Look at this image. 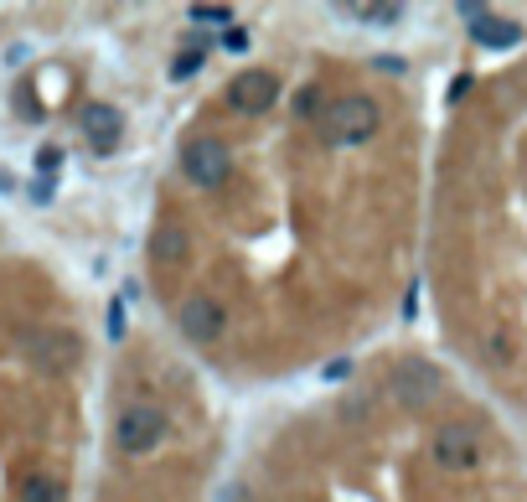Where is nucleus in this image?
Instances as JSON below:
<instances>
[{
  "label": "nucleus",
  "mask_w": 527,
  "mask_h": 502,
  "mask_svg": "<svg viewBox=\"0 0 527 502\" xmlns=\"http://www.w3.org/2000/svg\"><path fill=\"white\" fill-rule=\"evenodd\" d=\"M378 125H383L378 104L362 99V94H347V99H336V104L321 109V140L341 145V151H347V145H367L372 135H378Z\"/></svg>",
  "instance_id": "nucleus-1"
},
{
  "label": "nucleus",
  "mask_w": 527,
  "mask_h": 502,
  "mask_svg": "<svg viewBox=\"0 0 527 502\" xmlns=\"http://www.w3.org/2000/svg\"><path fill=\"white\" fill-rule=\"evenodd\" d=\"M21 352L31 358V368L62 378V373H73V368L83 363V337L68 332V327H31V332L21 337Z\"/></svg>",
  "instance_id": "nucleus-2"
},
{
  "label": "nucleus",
  "mask_w": 527,
  "mask_h": 502,
  "mask_svg": "<svg viewBox=\"0 0 527 502\" xmlns=\"http://www.w3.org/2000/svg\"><path fill=\"white\" fill-rule=\"evenodd\" d=\"M440 389H445V373L434 368L429 358H398L393 373H388V394L398 404H409V409L434 404V399H440Z\"/></svg>",
  "instance_id": "nucleus-3"
},
{
  "label": "nucleus",
  "mask_w": 527,
  "mask_h": 502,
  "mask_svg": "<svg viewBox=\"0 0 527 502\" xmlns=\"http://www.w3.org/2000/svg\"><path fill=\"white\" fill-rule=\"evenodd\" d=\"M166 415L155 404H130L124 415L114 420V440H119V451H130V456H145V451H155L166 440Z\"/></svg>",
  "instance_id": "nucleus-4"
},
{
  "label": "nucleus",
  "mask_w": 527,
  "mask_h": 502,
  "mask_svg": "<svg viewBox=\"0 0 527 502\" xmlns=\"http://www.w3.org/2000/svg\"><path fill=\"white\" fill-rule=\"evenodd\" d=\"M181 171H186V182L192 187H223L228 182V171H233V161H228V145L223 140H192L181 151Z\"/></svg>",
  "instance_id": "nucleus-5"
},
{
  "label": "nucleus",
  "mask_w": 527,
  "mask_h": 502,
  "mask_svg": "<svg viewBox=\"0 0 527 502\" xmlns=\"http://www.w3.org/2000/svg\"><path fill=\"white\" fill-rule=\"evenodd\" d=\"M434 461H440L445 471H476L481 466V435L471 425L434 430Z\"/></svg>",
  "instance_id": "nucleus-6"
},
{
  "label": "nucleus",
  "mask_w": 527,
  "mask_h": 502,
  "mask_svg": "<svg viewBox=\"0 0 527 502\" xmlns=\"http://www.w3.org/2000/svg\"><path fill=\"white\" fill-rule=\"evenodd\" d=\"M274 99H279V78L264 73V68H248L228 83V109L233 114H264V109H274Z\"/></svg>",
  "instance_id": "nucleus-7"
},
{
  "label": "nucleus",
  "mask_w": 527,
  "mask_h": 502,
  "mask_svg": "<svg viewBox=\"0 0 527 502\" xmlns=\"http://www.w3.org/2000/svg\"><path fill=\"white\" fill-rule=\"evenodd\" d=\"M223 327H228V311L217 306L212 295H192V301L181 306V332H186V342L207 347V342L223 337Z\"/></svg>",
  "instance_id": "nucleus-8"
},
{
  "label": "nucleus",
  "mask_w": 527,
  "mask_h": 502,
  "mask_svg": "<svg viewBox=\"0 0 527 502\" xmlns=\"http://www.w3.org/2000/svg\"><path fill=\"white\" fill-rule=\"evenodd\" d=\"M119 135H124V114H119L114 104H88V109H83V140H88L99 156L114 151Z\"/></svg>",
  "instance_id": "nucleus-9"
},
{
  "label": "nucleus",
  "mask_w": 527,
  "mask_h": 502,
  "mask_svg": "<svg viewBox=\"0 0 527 502\" xmlns=\"http://www.w3.org/2000/svg\"><path fill=\"white\" fill-rule=\"evenodd\" d=\"M471 37H476L481 47H491V52H507V47H517V42H522V26H517V21H507V16L481 11V16H471Z\"/></svg>",
  "instance_id": "nucleus-10"
},
{
  "label": "nucleus",
  "mask_w": 527,
  "mask_h": 502,
  "mask_svg": "<svg viewBox=\"0 0 527 502\" xmlns=\"http://www.w3.org/2000/svg\"><path fill=\"white\" fill-rule=\"evenodd\" d=\"M186 254H192V244H186V228L181 223H161L150 239V259L155 264H186Z\"/></svg>",
  "instance_id": "nucleus-11"
},
{
  "label": "nucleus",
  "mask_w": 527,
  "mask_h": 502,
  "mask_svg": "<svg viewBox=\"0 0 527 502\" xmlns=\"http://www.w3.org/2000/svg\"><path fill=\"white\" fill-rule=\"evenodd\" d=\"M21 502H68V492H62L57 477H42V471H31V477L21 482Z\"/></svg>",
  "instance_id": "nucleus-12"
},
{
  "label": "nucleus",
  "mask_w": 527,
  "mask_h": 502,
  "mask_svg": "<svg viewBox=\"0 0 527 502\" xmlns=\"http://www.w3.org/2000/svg\"><path fill=\"white\" fill-rule=\"evenodd\" d=\"M202 63H207V52H202V47H186V52L176 57V63H171V78H192Z\"/></svg>",
  "instance_id": "nucleus-13"
},
{
  "label": "nucleus",
  "mask_w": 527,
  "mask_h": 502,
  "mask_svg": "<svg viewBox=\"0 0 527 502\" xmlns=\"http://www.w3.org/2000/svg\"><path fill=\"white\" fill-rule=\"evenodd\" d=\"M486 352H491V363H512V337L507 332H491L486 337Z\"/></svg>",
  "instance_id": "nucleus-14"
},
{
  "label": "nucleus",
  "mask_w": 527,
  "mask_h": 502,
  "mask_svg": "<svg viewBox=\"0 0 527 502\" xmlns=\"http://www.w3.org/2000/svg\"><path fill=\"white\" fill-rule=\"evenodd\" d=\"M357 16H362V21H398L403 11H398V6H357Z\"/></svg>",
  "instance_id": "nucleus-15"
},
{
  "label": "nucleus",
  "mask_w": 527,
  "mask_h": 502,
  "mask_svg": "<svg viewBox=\"0 0 527 502\" xmlns=\"http://www.w3.org/2000/svg\"><path fill=\"white\" fill-rule=\"evenodd\" d=\"M192 21H233L228 6H192Z\"/></svg>",
  "instance_id": "nucleus-16"
},
{
  "label": "nucleus",
  "mask_w": 527,
  "mask_h": 502,
  "mask_svg": "<svg viewBox=\"0 0 527 502\" xmlns=\"http://www.w3.org/2000/svg\"><path fill=\"white\" fill-rule=\"evenodd\" d=\"M109 337H114V342L124 337V295H119V301L109 306Z\"/></svg>",
  "instance_id": "nucleus-17"
},
{
  "label": "nucleus",
  "mask_w": 527,
  "mask_h": 502,
  "mask_svg": "<svg viewBox=\"0 0 527 502\" xmlns=\"http://www.w3.org/2000/svg\"><path fill=\"white\" fill-rule=\"evenodd\" d=\"M223 47H228V52H248V32H243V26H228Z\"/></svg>",
  "instance_id": "nucleus-18"
},
{
  "label": "nucleus",
  "mask_w": 527,
  "mask_h": 502,
  "mask_svg": "<svg viewBox=\"0 0 527 502\" xmlns=\"http://www.w3.org/2000/svg\"><path fill=\"white\" fill-rule=\"evenodd\" d=\"M31 197H37V202H52V176H37V187H31Z\"/></svg>",
  "instance_id": "nucleus-19"
},
{
  "label": "nucleus",
  "mask_w": 527,
  "mask_h": 502,
  "mask_svg": "<svg viewBox=\"0 0 527 502\" xmlns=\"http://www.w3.org/2000/svg\"><path fill=\"white\" fill-rule=\"evenodd\" d=\"M57 161H62L57 151H42V156H37V171H47V176H52V171H57Z\"/></svg>",
  "instance_id": "nucleus-20"
},
{
  "label": "nucleus",
  "mask_w": 527,
  "mask_h": 502,
  "mask_svg": "<svg viewBox=\"0 0 527 502\" xmlns=\"http://www.w3.org/2000/svg\"><path fill=\"white\" fill-rule=\"evenodd\" d=\"M300 114H321L316 109V88H305V94H300Z\"/></svg>",
  "instance_id": "nucleus-21"
},
{
  "label": "nucleus",
  "mask_w": 527,
  "mask_h": 502,
  "mask_svg": "<svg viewBox=\"0 0 527 502\" xmlns=\"http://www.w3.org/2000/svg\"><path fill=\"white\" fill-rule=\"evenodd\" d=\"M0 192H6V176H0Z\"/></svg>",
  "instance_id": "nucleus-22"
}]
</instances>
